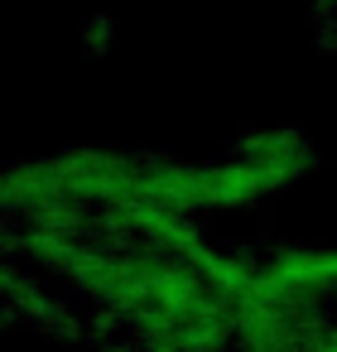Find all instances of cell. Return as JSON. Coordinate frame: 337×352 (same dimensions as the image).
<instances>
[{
  "mask_svg": "<svg viewBox=\"0 0 337 352\" xmlns=\"http://www.w3.org/2000/svg\"><path fill=\"white\" fill-rule=\"evenodd\" d=\"M87 49L92 54H111L116 49V25L111 20H92L87 25Z\"/></svg>",
  "mask_w": 337,
  "mask_h": 352,
  "instance_id": "cell-2",
  "label": "cell"
},
{
  "mask_svg": "<svg viewBox=\"0 0 337 352\" xmlns=\"http://www.w3.org/2000/svg\"><path fill=\"white\" fill-rule=\"evenodd\" d=\"M241 160H251L275 188H289L318 169V145L299 126H255L231 145Z\"/></svg>",
  "mask_w": 337,
  "mask_h": 352,
  "instance_id": "cell-1",
  "label": "cell"
}]
</instances>
